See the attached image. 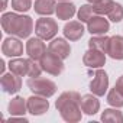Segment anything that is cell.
<instances>
[{
	"mask_svg": "<svg viewBox=\"0 0 123 123\" xmlns=\"http://www.w3.org/2000/svg\"><path fill=\"white\" fill-rule=\"evenodd\" d=\"M55 107L68 123H77L83 119L81 96L77 91H64L55 101Z\"/></svg>",
	"mask_w": 123,
	"mask_h": 123,
	"instance_id": "obj_1",
	"label": "cell"
},
{
	"mask_svg": "<svg viewBox=\"0 0 123 123\" xmlns=\"http://www.w3.org/2000/svg\"><path fill=\"white\" fill-rule=\"evenodd\" d=\"M2 28L6 33L25 39L29 38V35L33 31V20L28 15L9 12V13H3L2 16Z\"/></svg>",
	"mask_w": 123,
	"mask_h": 123,
	"instance_id": "obj_2",
	"label": "cell"
},
{
	"mask_svg": "<svg viewBox=\"0 0 123 123\" xmlns=\"http://www.w3.org/2000/svg\"><path fill=\"white\" fill-rule=\"evenodd\" d=\"M26 86L33 94L43 96V97H52L56 93V84L52 80L48 78H41V77H31L26 81Z\"/></svg>",
	"mask_w": 123,
	"mask_h": 123,
	"instance_id": "obj_3",
	"label": "cell"
},
{
	"mask_svg": "<svg viewBox=\"0 0 123 123\" xmlns=\"http://www.w3.org/2000/svg\"><path fill=\"white\" fill-rule=\"evenodd\" d=\"M35 33L43 41H52L58 33V23L51 18H41L35 23Z\"/></svg>",
	"mask_w": 123,
	"mask_h": 123,
	"instance_id": "obj_4",
	"label": "cell"
},
{
	"mask_svg": "<svg viewBox=\"0 0 123 123\" xmlns=\"http://www.w3.org/2000/svg\"><path fill=\"white\" fill-rule=\"evenodd\" d=\"M62 58H59L58 55H55L54 52L48 51L43 54V56L41 58L39 64L42 67V70L51 75H59L61 73L64 71V62Z\"/></svg>",
	"mask_w": 123,
	"mask_h": 123,
	"instance_id": "obj_5",
	"label": "cell"
},
{
	"mask_svg": "<svg viewBox=\"0 0 123 123\" xmlns=\"http://www.w3.org/2000/svg\"><path fill=\"white\" fill-rule=\"evenodd\" d=\"M109 88V75L104 70L97 68V71L93 75V80L90 83V91L93 94H96L97 97H101L106 94Z\"/></svg>",
	"mask_w": 123,
	"mask_h": 123,
	"instance_id": "obj_6",
	"label": "cell"
},
{
	"mask_svg": "<svg viewBox=\"0 0 123 123\" xmlns=\"http://www.w3.org/2000/svg\"><path fill=\"white\" fill-rule=\"evenodd\" d=\"M48 97H43V96H31L28 100H26V104H28V113L33 114V116H41L43 113L48 111L49 109V101L46 100Z\"/></svg>",
	"mask_w": 123,
	"mask_h": 123,
	"instance_id": "obj_7",
	"label": "cell"
},
{
	"mask_svg": "<svg viewBox=\"0 0 123 123\" xmlns=\"http://www.w3.org/2000/svg\"><path fill=\"white\" fill-rule=\"evenodd\" d=\"M83 64L88 68H101L106 64V52L88 48V51L83 56Z\"/></svg>",
	"mask_w": 123,
	"mask_h": 123,
	"instance_id": "obj_8",
	"label": "cell"
},
{
	"mask_svg": "<svg viewBox=\"0 0 123 123\" xmlns=\"http://www.w3.org/2000/svg\"><path fill=\"white\" fill-rule=\"evenodd\" d=\"M2 52L3 55L6 56H10V58H18L23 54V43L20 42V38H6L2 43Z\"/></svg>",
	"mask_w": 123,
	"mask_h": 123,
	"instance_id": "obj_9",
	"label": "cell"
},
{
	"mask_svg": "<svg viewBox=\"0 0 123 123\" xmlns=\"http://www.w3.org/2000/svg\"><path fill=\"white\" fill-rule=\"evenodd\" d=\"M0 84H2V90L7 94H16L20 88H22V77L13 74L12 71L9 74H3L2 80H0Z\"/></svg>",
	"mask_w": 123,
	"mask_h": 123,
	"instance_id": "obj_10",
	"label": "cell"
},
{
	"mask_svg": "<svg viewBox=\"0 0 123 123\" xmlns=\"http://www.w3.org/2000/svg\"><path fill=\"white\" fill-rule=\"evenodd\" d=\"M110 29V23L101 15H94L87 22V31L91 35H106Z\"/></svg>",
	"mask_w": 123,
	"mask_h": 123,
	"instance_id": "obj_11",
	"label": "cell"
},
{
	"mask_svg": "<svg viewBox=\"0 0 123 123\" xmlns=\"http://www.w3.org/2000/svg\"><path fill=\"white\" fill-rule=\"evenodd\" d=\"M43 39L38 38H29L26 42V54L29 55V58L35 59V61H41V58L43 56V54L46 52V46L42 42Z\"/></svg>",
	"mask_w": 123,
	"mask_h": 123,
	"instance_id": "obj_12",
	"label": "cell"
},
{
	"mask_svg": "<svg viewBox=\"0 0 123 123\" xmlns=\"http://www.w3.org/2000/svg\"><path fill=\"white\" fill-rule=\"evenodd\" d=\"M62 32H64V36L68 41H73L74 42V41H78V39L83 38L86 29H84L83 22H80V20H71V22L65 23Z\"/></svg>",
	"mask_w": 123,
	"mask_h": 123,
	"instance_id": "obj_13",
	"label": "cell"
},
{
	"mask_svg": "<svg viewBox=\"0 0 123 123\" xmlns=\"http://www.w3.org/2000/svg\"><path fill=\"white\" fill-rule=\"evenodd\" d=\"M48 51L54 52L55 55H58L62 59H67L71 54V46L64 38H54L48 46Z\"/></svg>",
	"mask_w": 123,
	"mask_h": 123,
	"instance_id": "obj_14",
	"label": "cell"
},
{
	"mask_svg": "<svg viewBox=\"0 0 123 123\" xmlns=\"http://www.w3.org/2000/svg\"><path fill=\"white\" fill-rule=\"evenodd\" d=\"M106 54L113 59H123V36H120V35L111 36L109 41Z\"/></svg>",
	"mask_w": 123,
	"mask_h": 123,
	"instance_id": "obj_15",
	"label": "cell"
},
{
	"mask_svg": "<svg viewBox=\"0 0 123 123\" xmlns=\"http://www.w3.org/2000/svg\"><path fill=\"white\" fill-rule=\"evenodd\" d=\"M81 109L86 114L93 116L100 110V101L96 94H84L81 97Z\"/></svg>",
	"mask_w": 123,
	"mask_h": 123,
	"instance_id": "obj_16",
	"label": "cell"
},
{
	"mask_svg": "<svg viewBox=\"0 0 123 123\" xmlns=\"http://www.w3.org/2000/svg\"><path fill=\"white\" fill-rule=\"evenodd\" d=\"M9 70L16 74V75H20V77H25L29 74V62H28V59L25 58H13L10 59V62H9Z\"/></svg>",
	"mask_w": 123,
	"mask_h": 123,
	"instance_id": "obj_17",
	"label": "cell"
},
{
	"mask_svg": "<svg viewBox=\"0 0 123 123\" xmlns=\"http://www.w3.org/2000/svg\"><path fill=\"white\" fill-rule=\"evenodd\" d=\"M33 9L41 16H51L52 13H55L56 3L55 0H35Z\"/></svg>",
	"mask_w": 123,
	"mask_h": 123,
	"instance_id": "obj_18",
	"label": "cell"
},
{
	"mask_svg": "<svg viewBox=\"0 0 123 123\" xmlns=\"http://www.w3.org/2000/svg\"><path fill=\"white\" fill-rule=\"evenodd\" d=\"M55 13L58 16V19L61 20H68L75 15V5L70 3V2H59L56 5Z\"/></svg>",
	"mask_w": 123,
	"mask_h": 123,
	"instance_id": "obj_19",
	"label": "cell"
},
{
	"mask_svg": "<svg viewBox=\"0 0 123 123\" xmlns=\"http://www.w3.org/2000/svg\"><path fill=\"white\" fill-rule=\"evenodd\" d=\"M9 113H10V116H23L25 113H28L26 100L19 96L12 98L9 103Z\"/></svg>",
	"mask_w": 123,
	"mask_h": 123,
	"instance_id": "obj_20",
	"label": "cell"
},
{
	"mask_svg": "<svg viewBox=\"0 0 123 123\" xmlns=\"http://www.w3.org/2000/svg\"><path fill=\"white\" fill-rule=\"evenodd\" d=\"M109 41H110V38L106 36V35H94V36L88 41V48H94V49L107 52Z\"/></svg>",
	"mask_w": 123,
	"mask_h": 123,
	"instance_id": "obj_21",
	"label": "cell"
},
{
	"mask_svg": "<svg viewBox=\"0 0 123 123\" xmlns=\"http://www.w3.org/2000/svg\"><path fill=\"white\" fill-rule=\"evenodd\" d=\"M103 122H109V123H123V113L114 109H106L101 113L100 117Z\"/></svg>",
	"mask_w": 123,
	"mask_h": 123,
	"instance_id": "obj_22",
	"label": "cell"
},
{
	"mask_svg": "<svg viewBox=\"0 0 123 123\" xmlns=\"http://www.w3.org/2000/svg\"><path fill=\"white\" fill-rule=\"evenodd\" d=\"M107 103H109L110 106L116 107V109L123 107V94H122L116 87L111 88V90L109 91V94H107Z\"/></svg>",
	"mask_w": 123,
	"mask_h": 123,
	"instance_id": "obj_23",
	"label": "cell"
},
{
	"mask_svg": "<svg viewBox=\"0 0 123 123\" xmlns=\"http://www.w3.org/2000/svg\"><path fill=\"white\" fill-rule=\"evenodd\" d=\"M113 6H114V2H113V0H100L98 3L93 5L96 15H101V16H103V15H109L110 10L113 9Z\"/></svg>",
	"mask_w": 123,
	"mask_h": 123,
	"instance_id": "obj_24",
	"label": "cell"
},
{
	"mask_svg": "<svg viewBox=\"0 0 123 123\" xmlns=\"http://www.w3.org/2000/svg\"><path fill=\"white\" fill-rule=\"evenodd\" d=\"M78 20L80 22H83V23H87L94 15H96V12H94V7H93V5H83L80 9H78Z\"/></svg>",
	"mask_w": 123,
	"mask_h": 123,
	"instance_id": "obj_25",
	"label": "cell"
},
{
	"mask_svg": "<svg viewBox=\"0 0 123 123\" xmlns=\"http://www.w3.org/2000/svg\"><path fill=\"white\" fill-rule=\"evenodd\" d=\"M107 16H109V19H110L111 22L119 23V22L123 19V6H122L120 3H114L113 9L110 10V13H109Z\"/></svg>",
	"mask_w": 123,
	"mask_h": 123,
	"instance_id": "obj_26",
	"label": "cell"
},
{
	"mask_svg": "<svg viewBox=\"0 0 123 123\" xmlns=\"http://www.w3.org/2000/svg\"><path fill=\"white\" fill-rule=\"evenodd\" d=\"M32 7V0H12V9L15 12H28Z\"/></svg>",
	"mask_w": 123,
	"mask_h": 123,
	"instance_id": "obj_27",
	"label": "cell"
},
{
	"mask_svg": "<svg viewBox=\"0 0 123 123\" xmlns=\"http://www.w3.org/2000/svg\"><path fill=\"white\" fill-rule=\"evenodd\" d=\"M28 62H29V74L28 77H39L41 73L43 71L41 64H36V61L32 58H28Z\"/></svg>",
	"mask_w": 123,
	"mask_h": 123,
	"instance_id": "obj_28",
	"label": "cell"
},
{
	"mask_svg": "<svg viewBox=\"0 0 123 123\" xmlns=\"http://www.w3.org/2000/svg\"><path fill=\"white\" fill-rule=\"evenodd\" d=\"M122 94H123V75H120L119 78H117V81H116V86H114Z\"/></svg>",
	"mask_w": 123,
	"mask_h": 123,
	"instance_id": "obj_29",
	"label": "cell"
},
{
	"mask_svg": "<svg viewBox=\"0 0 123 123\" xmlns=\"http://www.w3.org/2000/svg\"><path fill=\"white\" fill-rule=\"evenodd\" d=\"M6 7H7V0H3V5H2V7H0V10L5 12V10H6Z\"/></svg>",
	"mask_w": 123,
	"mask_h": 123,
	"instance_id": "obj_30",
	"label": "cell"
},
{
	"mask_svg": "<svg viewBox=\"0 0 123 123\" xmlns=\"http://www.w3.org/2000/svg\"><path fill=\"white\" fill-rule=\"evenodd\" d=\"M87 2H88V3H91V5H96V3H98V2H100V0H87Z\"/></svg>",
	"mask_w": 123,
	"mask_h": 123,
	"instance_id": "obj_31",
	"label": "cell"
},
{
	"mask_svg": "<svg viewBox=\"0 0 123 123\" xmlns=\"http://www.w3.org/2000/svg\"><path fill=\"white\" fill-rule=\"evenodd\" d=\"M0 64H2V73H3V71H5V67H6V65H5V61L2 59V61H0Z\"/></svg>",
	"mask_w": 123,
	"mask_h": 123,
	"instance_id": "obj_32",
	"label": "cell"
},
{
	"mask_svg": "<svg viewBox=\"0 0 123 123\" xmlns=\"http://www.w3.org/2000/svg\"><path fill=\"white\" fill-rule=\"evenodd\" d=\"M59 2H70V0H59Z\"/></svg>",
	"mask_w": 123,
	"mask_h": 123,
	"instance_id": "obj_33",
	"label": "cell"
}]
</instances>
